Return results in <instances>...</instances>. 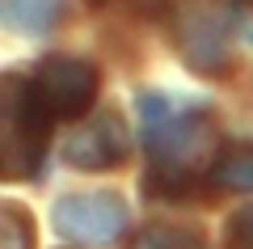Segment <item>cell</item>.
I'll use <instances>...</instances> for the list:
<instances>
[{
	"label": "cell",
	"instance_id": "cell-1",
	"mask_svg": "<svg viewBox=\"0 0 253 249\" xmlns=\"http://www.w3.org/2000/svg\"><path fill=\"white\" fill-rule=\"evenodd\" d=\"M51 106L38 93V80L17 72L0 80V178L30 182L42 169V152L51 140Z\"/></svg>",
	"mask_w": 253,
	"mask_h": 249
},
{
	"label": "cell",
	"instance_id": "cell-2",
	"mask_svg": "<svg viewBox=\"0 0 253 249\" xmlns=\"http://www.w3.org/2000/svg\"><path fill=\"white\" fill-rule=\"evenodd\" d=\"M139 118H144V144L156 165L194 169V156L211 144L207 110L190 106V101H173L165 93H144L139 98Z\"/></svg>",
	"mask_w": 253,
	"mask_h": 249
},
{
	"label": "cell",
	"instance_id": "cell-3",
	"mask_svg": "<svg viewBox=\"0 0 253 249\" xmlns=\"http://www.w3.org/2000/svg\"><path fill=\"white\" fill-rule=\"evenodd\" d=\"M51 220L55 232L72 245H114L131 224V211L114 190H84V195H63Z\"/></svg>",
	"mask_w": 253,
	"mask_h": 249
},
{
	"label": "cell",
	"instance_id": "cell-4",
	"mask_svg": "<svg viewBox=\"0 0 253 249\" xmlns=\"http://www.w3.org/2000/svg\"><path fill=\"white\" fill-rule=\"evenodd\" d=\"M34 80L55 118H81L93 106L97 85H101L97 68L89 59H81V55H46Z\"/></svg>",
	"mask_w": 253,
	"mask_h": 249
},
{
	"label": "cell",
	"instance_id": "cell-5",
	"mask_svg": "<svg viewBox=\"0 0 253 249\" xmlns=\"http://www.w3.org/2000/svg\"><path fill=\"white\" fill-rule=\"evenodd\" d=\"M173 43L190 72L203 76H228L232 72V47H228V26L224 17L207 9H186L173 21Z\"/></svg>",
	"mask_w": 253,
	"mask_h": 249
},
{
	"label": "cell",
	"instance_id": "cell-6",
	"mask_svg": "<svg viewBox=\"0 0 253 249\" xmlns=\"http://www.w3.org/2000/svg\"><path fill=\"white\" fill-rule=\"evenodd\" d=\"M131 156V131H126L123 114L106 110V114L89 118L84 127H76L63 144V160L81 173H101V169H118Z\"/></svg>",
	"mask_w": 253,
	"mask_h": 249
},
{
	"label": "cell",
	"instance_id": "cell-7",
	"mask_svg": "<svg viewBox=\"0 0 253 249\" xmlns=\"http://www.w3.org/2000/svg\"><path fill=\"white\" fill-rule=\"evenodd\" d=\"M68 0H0V21L13 34H46L59 26Z\"/></svg>",
	"mask_w": 253,
	"mask_h": 249
},
{
	"label": "cell",
	"instance_id": "cell-8",
	"mask_svg": "<svg viewBox=\"0 0 253 249\" xmlns=\"http://www.w3.org/2000/svg\"><path fill=\"white\" fill-rule=\"evenodd\" d=\"M211 186L253 195V144H228L211 165Z\"/></svg>",
	"mask_w": 253,
	"mask_h": 249
},
{
	"label": "cell",
	"instance_id": "cell-9",
	"mask_svg": "<svg viewBox=\"0 0 253 249\" xmlns=\"http://www.w3.org/2000/svg\"><path fill=\"white\" fill-rule=\"evenodd\" d=\"M0 249H34V215L21 203H0Z\"/></svg>",
	"mask_w": 253,
	"mask_h": 249
},
{
	"label": "cell",
	"instance_id": "cell-10",
	"mask_svg": "<svg viewBox=\"0 0 253 249\" xmlns=\"http://www.w3.org/2000/svg\"><path fill=\"white\" fill-rule=\"evenodd\" d=\"M131 249H207L194 228H177V224H152L135 237Z\"/></svg>",
	"mask_w": 253,
	"mask_h": 249
},
{
	"label": "cell",
	"instance_id": "cell-11",
	"mask_svg": "<svg viewBox=\"0 0 253 249\" xmlns=\"http://www.w3.org/2000/svg\"><path fill=\"white\" fill-rule=\"evenodd\" d=\"M224 249H253V203H249V207H241V211L228 220Z\"/></svg>",
	"mask_w": 253,
	"mask_h": 249
},
{
	"label": "cell",
	"instance_id": "cell-12",
	"mask_svg": "<svg viewBox=\"0 0 253 249\" xmlns=\"http://www.w3.org/2000/svg\"><path fill=\"white\" fill-rule=\"evenodd\" d=\"M89 4H93V9H101V4H110V0H89Z\"/></svg>",
	"mask_w": 253,
	"mask_h": 249
},
{
	"label": "cell",
	"instance_id": "cell-13",
	"mask_svg": "<svg viewBox=\"0 0 253 249\" xmlns=\"http://www.w3.org/2000/svg\"><path fill=\"white\" fill-rule=\"evenodd\" d=\"M245 4H253V0H245Z\"/></svg>",
	"mask_w": 253,
	"mask_h": 249
}]
</instances>
